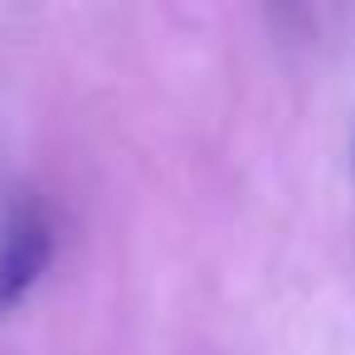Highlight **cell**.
<instances>
[{"instance_id": "1", "label": "cell", "mask_w": 355, "mask_h": 355, "mask_svg": "<svg viewBox=\"0 0 355 355\" xmlns=\"http://www.w3.org/2000/svg\"><path fill=\"white\" fill-rule=\"evenodd\" d=\"M54 258V234L49 224L25 209L20 219H10L6 239H0V311H10L25 302V292L40 282V272Z\"/></svg>"}]
</instances>
